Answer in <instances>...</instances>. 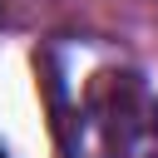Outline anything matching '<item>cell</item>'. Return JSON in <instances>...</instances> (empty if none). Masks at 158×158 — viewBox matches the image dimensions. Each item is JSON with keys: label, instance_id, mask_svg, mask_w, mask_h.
<instances>
[{"label": "cell", "instance_id": "1", "mask_svg": "<svg viewBox=\"0 0 158 158\" xmlns=\"http://www.w3.org/2000/svg\"><path fill=\"white\" fill-rule=\"evenodd\" d=\"M40 74L64 158H158V104L123 54L99 40H54Z\"/></svg>", "mask_w": 158, "mask_h": 158}, {"label": "cell", "instance_id": "2", "mask_svg": "<svg viewBox=\"0 0 158 158\" xmlns=\"http://www.w3.org/2000/svg\"><path fill=\"white\" fill-rule=\"evenodd\" d=\"M0 158H5V153H0Z\"/></svg>", "mask_w": 158, "mask_h": 158}]
</instances>
